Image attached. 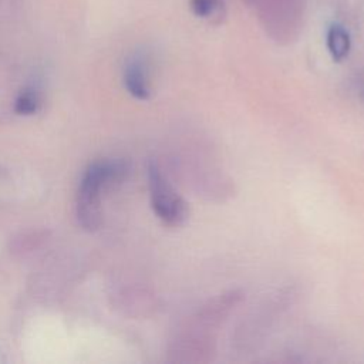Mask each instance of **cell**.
I'll return each instance as SVG.
<instances>
[{"label":"cell","instance_id":"30bf717a","mask_svg":"<svg viewBox=\"0 0 364 364\" xmlns=\"http://www.w3.org/2000/svg\"><path fill=\"white\" fill-rule=\"evenodd\" d=\"M242 1H243V3H245L247 7H252V9H253L257 0H242Z\"/></svg>","mask_w":364,"mask_h":364},{"label":"cell","instance_id":"9c48e42d","mask_svg":"<svg viewBox=\"0 0 364 364\" xmlns=\"http://www.w3.org/2000/svg\"><path fill=\"white\" fill-rule=\"evenodd\" d=\"M40 107L38 92L34 88H27L18 94L14 102V111L20 115H33Z\"/></svg>","mask_w":364,"mask_h":364},{"label":"cell","instance_id":"52a82bcc","mask_svg":"<svg viewBox=\"0 0 364 364\" xmlns=\"http://www.w3.org/2000/svg\"><path fill=\"white\" fill-rule=\"evenodd\" d=\"M327 50L334 61H343L351 48V38L348 31L340 23H333L328 26L326 33Z\"/></svg>","mask_w":364,"mask_h":364},{"label":"cell","instance_id":"7a4b0ae2","mask_svg":"<svg viewBox=\"0 0 364 364\" xmlns=\"http://www.w3.org/2000/svg\"><path fill=\"white\" fill-rule=\"evenodd\" d=\"M304 7V0H257L253 9L266 34L279 44H289L301 31Z\"/></svg>","mask_w":364,"mask_h":364},{"label":"cell","instance_id":"5b68a950","mask_svg":"<svg viewBox=\"0 0 364 364\" xmlns=\"http://www.w3.org/2000/svg\"><path fill=\"white\" fill-rule=\"evenodd\" d=\"M240 300L242 291L239 290H230L210 299L192 317L191 327L206 333L212 331L226 320V317L240 303Z\"/></svg>","mask_w":364,"mask_h":364},{"label":"cell","instance_id":"ba28073f","mask_svg":"<svg viewBox=\"0 0 364 364\" xmlns=\"http://www.w3.org/2000/svg\"><path fill=\"white\" fill-rule=\"evenodd\" d=\"M191 10L200 18H219L223 16V0H191Z\"/></svg>","mask_w":364,"mask_h":364},{"label":"cell","instance_id":"8992f818","mask_svg":"<svg viewBox=\"0 0 364 364\" xmlns=\"http://www.w3.org/2000/svg\"><path fill=\"white\" fill-rule=\"evenodd\" d=\"M124 85L136 100H148L151 90L146 73V64L142 57H131L124 70Z\"/></svg>","mask_w":364,"mask_h":364},{"label":"cell","instance_id":"6da1fadb","mask_svg":"<svg viewBox=\"0 0 364 364\" xmlns=\"http://www.w3.org/2000/svg\"><path fill=\"white\" fill-rule=\"evenodd\" d=\"M127 173V165L119 161L91 164L82 175L77 193V218L87 230H94L101 222V191Z\"/></svg>","mask_w":364,"mask_h":364},{"label":"cell","instance_id":"277c9868","mask_svg":"<svg viewBox=\"0 0 364 364\" xmlns=\"http://www.w3.org/2000/svg\"><path fill=\"white\" fill-rule=\"evenodd\" d=\"M215 353V340L210 333L198 328H186L173 340L169 350L171 360L175 363H208Z\"/></svg>","mask_w":364,"mask_h":364},{"label":"cell","instance_id":"3957f363","mask_svg":"<svg viewBox=\"0 0 364 364\" xmlns=\"http://www.w3.org/2000/svg\"><path fill=\"white\" fill-rule=\"evenodd\" d=\"M151 206L155 215L169 226H179L188 219V203L173 189L155 162L148 166Z\"/></svg>","mask_w":364,"mask_h":364}]
</instances>
